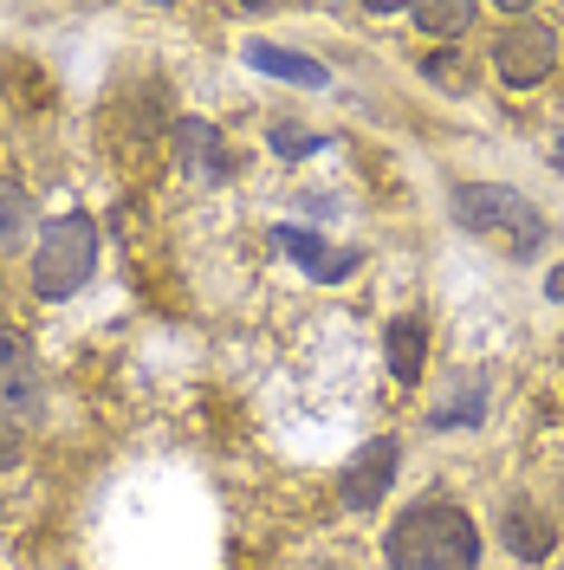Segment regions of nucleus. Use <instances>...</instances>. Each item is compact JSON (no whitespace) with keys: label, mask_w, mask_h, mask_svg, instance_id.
Returning a JSON list of instances; mask_svg holds the SVG:
<instances>
[{"label":"nucleus","mask_w":564,"mask_h":570,"mask_svg":"<svg viewBox=\"0 0 564 570\" xmlns=\"http://www.w3.org/2000/svg\"><path fill=\"white\" fill-rule=\"evenodd\" d=\"M383 551H389V570H480V532L448 499L409 505L389 525Z\"/></svg>","instance_id":"f257e3e1"},{"label":"nucleus","mask_w":564,"mask_h":570,"mask_svg":"<svg viewBox=\"0 0 564 570\" xmlns=\"http://www.w3.org/2000/svg\"><path fill=\"white\" fill-rule=\"evenodd\" d=\"M455 220L480 240H499L506 253H538L545 247V214L532 208L519 188L506 181H460L455 188Z\"/></svg>","instance_id":"f03ea898"},{"label":"nucleus","mask_w":564,"mask_h":570,"mask_svg":"<svg viewBox=\"0 0 564 570\" xmlns=\"http://www.w3.org/2000/svg\"><path fill=\"white\" fill-rule=\"evenodd\" d=\"M98 273V220L91 214H59L46 220V240L33 253V292L46 305H59L71 292H85V279Z\"/></svg>","instance_id":"7ed1b4c3"},{"label":"nucleus","mask_w":564,"mask_h":570,"mask_svg":"<svg viewBox=\"0 0 564 570\" xmlns=\"http://www.w3.org/2000/svg\"><path fill=\"white\" fill-rule=\"evenodd\" d=\"M46 409V376H39V356H33V337L0 324V415L13 422H33Z\"/></svg>","instance_id":"20e7f679"},{"label":"nucleus","mask_w":564,"mask_h":570,"mask_svg":"<svg viewBox=\"0 0 564 570\" xmlns=\"http://www.w3.org/2000/svg\"><path fill=\"white\" fill-rule=\"evenodd\" d=\"M494 66L506 85H538V78H552V66H558V33L538 27V20H519V27L499 33Z\"/></svg>","instance_id":"39448f33"},{"label":"nucleus","mask_w":564,"mask_h":570,"mask_svg":"<svg viewBox=\"0 0 564 570\" xmlns=\"http://www.w3.org/2000/svg\"><path fill=\"white\" fill-rule=\"evenodd\" d=\"M396 454H402V448H396L389 434H377V441L357 448V461L344 466V480H338V493H344L351 512H377V505H383L389 480H396Z\"/></svg>","instance_id":"423d86ee"},{"label":"nucleus","mask_w":564,"mask_h":570,"mask_svg":"<svg viewBox=\"0 0 564 570\" xmlns=\"http://www.w3.org/2000/svg\"><path fill=\"white\" fill-rule=\"evenodd\" d=\"M499 538H506L513 564H545V558H552V544H558V525H552L532 499H513V505L499 512Z\"/></svg>","instance_id":"0eeeda50"},{"label":"nucleus","mask_w":564,"mask_h":570,"mask_svg":"<svg viewBox=\"0 0 564 570\" xmlns=\"http://www.w3.org/2000/svg\"><path fill=\"white\" fill-rule=\"evenodd\" d=\"M273 240H280L312 279H324V285H338V279H351L357 273V253H344V247H324L318 234H299V227H273Z\"/></svg>","instance_id":"6e6552de"},{"label":"nucleus","mask_w":564,"mask_h":570,"mask_svg":"<svg viewBox=\"0 0 564 570\" xmlns=\"http://www.w3.org/2000/svg\"><path fill=\"white\" fill-rule=\"evenodd\" d=\"M247 66L253 71H273V78H285V85H305V91H324V85H331V71L318 66V59H305V52H285V46H273V39H253V46H247Z\"/></svg>","instance_id":"1a4fd4ad"},{"label":"nucleus","mask_w":564,"mask_h":570,"mask_svg":"<svg viewBox=\"0 0 564 570\" xmlns=\"http://www.w3.org/2000/svg\"><path fill=\"white\" fill-rule=\"evenodd\" d=\"M33 234V202L13 176H0V253H20Z\"/></svg>","instance_id":"9d476101"},{"label":"nucleus","mask_w":564,"mask_h":570,"mask_svg":"<svg viewBox=\"0 0 564 570\" xmlns=\"http://www.w3.org/2000/svg\"><path fill=\"white\" fill-rule=\"evenodd\" d=\"M383 344H389V376H396V383H416V376H422V351H428L422 324H416V318H396Z\"/></svg>","instance_id":"9b49d317"},{"label":"nucleus","mask_w":564,"mask_h":570,"mask_svg":"<svg viewBox=\"0 0 564 570\" xmlns=\"http://www.w3.org/2000/svg\"><path fill=\"white\" fill-rule=\"evenodd\" d=\"M409 20L422 27V33H441V39H455L474 27V7L467 0H448V7H409Z\"/></svg>","instance_id":"f8f14e48"},{"label":"nucleus","mask_w":564,"mask_h":570,"mask_svg":"<svg viewBox=\"0 0 564 570\" xmlns=\"http://www.w3.org/2000/svg\"><path fill=\"white\" fill-rule=\"evenodd\" d=\"M176 142H182V163H188V169H195V163L214 169V149H221V130H214V124H176Z\"/></svg>","instance_id":"ddd939ff"},{"label":"nucleus","mask_w":564,"mask_h":570,"mask_svg":"<svg viewBox=\"0 0 564 570\" xmlns=\"http://www.w3.org/2000/svg\"><path fill=\"white\" fill-rule=\"evenodd\" d=\"M273 149H280V156H312L318 137L312 130H299V124H273Z\"/></svg>","instance_id":"4468645a"},{"label":"nucleus","mask_w":564,"mask_h":570,"mask_svg":"<svg viewBox=\"0 0 564 570\" xmlns=\"http://www.w3.org/2000/svg\"><path fill=\"white\" fill-rule=\"evenodd\" d=\"M428 78H435V85H455V91H467V66H460L455 52H435V59H428Z\"/></svg>","instance_id":"2eb2a0df"},{"label":"nucleus","mask_w":564,"mask_h":570,"mask_svg":"<svg viewBox=\"0 0 564 570\" xmlns=\"http://www.w3.org/2000/svg\"><path fill=\"white\" fill-rule=\"evenodd\" d=\"M545 292H552V298H564V266H552V279H545Z\"/></svg>","instance_id":"dca6fc26"},{"label":"nucleus","mask_w":564,"mask_h":570,"mask_svg":"<svg viewBox=\"0 0 564 570\" xmlns=\"http://www.w3.org/2000/svg\"><path fill=\"white\" fill-rule=\"evenodd\" d=\"M0 466H13V434H0Z\"/></svg>","instance_id":"f3484780"},{"label":"nucleus","mask_w":564,"mask_h":570,"mask_svg":"<svg viewBox=\"0 0 564 570\" xmlns=\"http://www.w3.org/2000/svg\"><path fill=\"white\" fill-rule=\"evenodd\" d=\"M558 156H564V137H558Z\"/></svg>","instance_id":"a211bd4d"}]
</instances>
